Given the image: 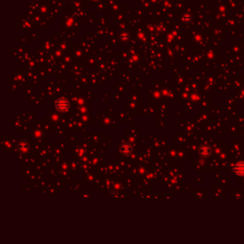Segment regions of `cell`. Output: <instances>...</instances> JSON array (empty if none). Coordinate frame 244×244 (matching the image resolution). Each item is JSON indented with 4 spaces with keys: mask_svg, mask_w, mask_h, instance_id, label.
Segmentation results:
<instances>
[{
    "mask_svg": "<svg viewBox=\"0 0 244 244\" xmlns=\"http://www.w3.org/2000/svg\"><path fill=\"white\" fill-rule=\"evenodd\" d=\"M234 170L238 175H244V161L238 162L235 165Z\"/></svg>",
    "mask_w": 244,
    "mask_h": 244,
    "instance_id": "1",
    "label": "cell"
},
{
    "mask_svg": "<svg viewBox=\"0 0 244 244\" xmlns=\"http://www.w3.org/2000/svg\"><path fill=\"white\" fill-rule=\"evenodd\" d=\"M200 153L201 154H203L205 155V157H207V155L211 153V150H210V148L208 146H203V147H201V150H200Z\"/></svg>",
    "mask_w": 244,
    "mask_h": 244,
    "instance_id": "2",
    "label": "cell"
}]
</instances>
